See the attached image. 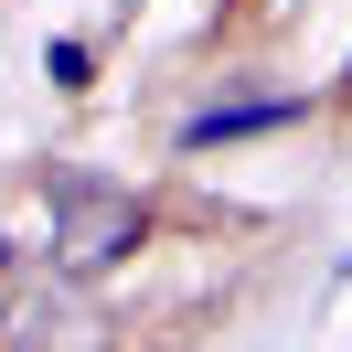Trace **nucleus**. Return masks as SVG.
Listing matches in <instances>:
<instances>
[{
	"mask_svg": "<svg viewBox=\"0 0 352 352\" xmlns=\"http://www.w3.org/2000/svg\"><path fill=\"white\" fill-rule=\"evenodd\" d=\"M0 352H107V309L65 256H22L0 235Z\"/></svg>",
	"mask_w": 352,
	"mask_h": 352,
	"instance_id": "1",
	"label": "nucleus"
},
{
	"mask_svg": "<svg viewBox=\"0 0 352 352\" xmlns=\"http://www.w3.org/2000/svg\"><path fill=\"white\" fill-rule=\"evenodd\" d=\"M54 256L75 267V278H107L118 256H139V235H150V203L129 192V182H96V171H54Z\"/></svg>",
	"mask_w": 352,
	"mask_h": 352,
	"instance_id": "2",
	"label": "nucleus"
}]
</instances>
